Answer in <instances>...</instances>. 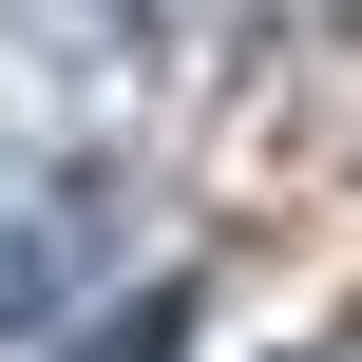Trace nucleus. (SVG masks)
Segmentation results:
<instances>
[{
	"label": "nucleus",
	"instance_id": "f257e3e1",
	"mask_svg": "<svg viewBox=\"0 0 362 362\" xmlns=\"http://www.w3.org/2000/svg\"><path fill=\"white\" fill-rule=\"evenodd\" d=\"M172 344H191V286L153 267V286H134V305H115V325H95V344H76V362H172Z\"/></svg>",
	"mask_w": 362,
	"mask_h": 362
}]
</instances>
